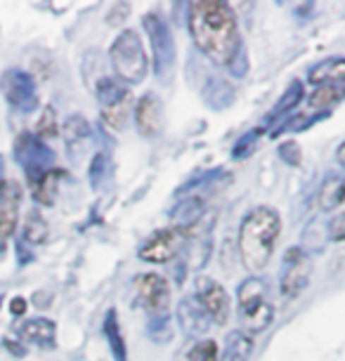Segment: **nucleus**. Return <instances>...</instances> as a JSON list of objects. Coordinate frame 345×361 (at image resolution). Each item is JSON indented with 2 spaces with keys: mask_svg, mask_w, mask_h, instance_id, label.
<instances>
[{
  "mask_svg": "<svg viewBox=\"0 0 345 361\" xmlns=\"http://www.w3.org/2000/svg\"><path fill=\"white\" fill-rule=\"evenodd\" d=\"M55 338H57V324L47 317H36L29 319L19 326V340L36 347H43V350H50L55 347Z\"/></svg>",
  "mask_w": 345,
  "mask_h": 361,
  "instance_id": "17",
  "label": "nucleus"
},
{
  "mask_svg": "<svg viewBox=\"0 0 345 361\" xmlns=\"http://www.w3.org/2000/svg\"><path fill=\"white\" fill-rule=\"evenodd\" d=\"M187 26L192 43L208 62L229 66L241 54L239 22L225 0H199L189 5Z\"/></svg>",
  "mask_w": 345,
  "mask_h": 361,
  "instance_id": "1",
  "label": "nucleus"
},
{
  "mask_svg": "<svg viewBox=\"0 0 345 361\" xmlns=\"http://www.w3.org/2000/svg\"><path fill=\"white\" fill-rule=\"evenodd\" d=\"M107 166H109V159H107L104 154H97L92 159V166H90V182L95 187H99L102 185V180H99V175H104V170Z\"/></svg>",
  "mask_w": 345,
  "mask_h": 361,
  "instance_id": "32",
  "label": "nucleus"
},
{
  "mask_svg": "<svg viewBox=\"0 0 345 361\" xmlns=\"http://www.w3.org/2000/svg\"><path fill=\"white\" fill-rule=\"evenodd\" d=\"M303 97H305V90H303V83L301 80H293V83H291L286 90H284V94L279 97V102H277V104L272 106V111L267 114V118H265V126H260L262 128V133L267 130V126H286L289 121H291V114L296 111V109H298V104L303 102ZM272 128H270V133H272ZM279 128V130H282ZM279 130L274 133V137L277 135H279Z\"/></svg>",
  "mask_w": 345,
  "mask_h": 361,
  "instance_id": "15",
  "label": "nucleus"
},
{
  "mask_svg": "<svg viewBox=\"0 0 345 361\" xmlns=\"http://www.w3.org/2000/svg\"><path fill=\"white\" fill-rule=\"evenodd\" d=\"M308 83L313 85L310 106L320 114H329L331 106L345 99V57H329L315 64L308 73Z\"/></svg>",
  "mask_w": 345,
  "mask_h": 361,
  "instance_id": "4",
  "label": "nucleus"
},
{
  "mask_svg": "<svg viewBox=\"0 0 345 361\" xmlns=\"http://www.w3.org/2000/svg\"><path fill=\"white\" fill-rule=\"evenodd\" d=\"M147 333L154 343H168L171 340V317L168 314H152L147 324Z\"/></svg>",
  "mask_w": 345,
  "mask_h": 361,
  "instance_id": "26",
  "label": "nucleus"
},
{
  "mask_svg": "<svg viewBox=\"0 0 345 361\" xmlns=\"http://www.w3.org/2000/svg\"><path fill=\"white\" fill-rule=\"evenodd\" d=\"M236 307H239L241 329L246 333H262L274 322V305L270 302L267 283L258 276L243 279L236 288Z\"/></svg>",
  "mask_w": 345,
  "mask_h": 361,
  "instance_id": "5",
  "label": "nucleus"
},
{
  "mask_svg": "<svg viewBox=\"0 0 345 361\" xmlns=\"http://www.w3.org/2000/svg\"><path fill=\"white\" fill-rule=\"evenodd\" d=\"M317 203H320V208L324 213L343 206L345 203V175L343 173H331L324 177L320 194H317Z\"/></svg>",
  "mask_w": 345,
  "mask_h": 361,
  "instance_id": "19",
  "label": "nucleus"
},
{
  "mask_svg": "<svg viewBox=\"0 0 345 361\" xmlns=\"http://www.w3.org/2000/svg\"><path fill=\"white\" fill-rule=\"evenodd\" d=\"M327 236H329V241H334V243H343L345 241V210L329 220Z\"/></svg>",
  "mask_w": 345,
  "mask_h": 361,
  "instance_id": "30",
  "label": "nucleus"
},
{
  "mask_svg": "<svg viewBox=\"0 0 345 361\" xmlns=\"http://www.w3.org/2000/svg\"><path fill=\"white\" fill-rule=\"evenodd\" d=\"M5 246H8V238L0 236V253H3V250H5Z\"/></svg>",
  "mask_w": 345,
  "mask_h": 361,
  "instance_id": "36",
  "label": "nucleus"
},
{
  "mask_svg": "<svg viewBox=\"0 0 345 361\" xmlns=\"http://www.w3.org/2000/svg\"><path fill=\"white\" fill-rule=\"evenodd\" d=\"M194 298L196 302L204 307V312L211 319V324L225 326L229 322V314H232V302H229V295L222 286L211 276H196L194 281Z\"/></svg>",
  "mask_w": 345,
  "mask_h": 361,
  "instance_id": "10",
  "label": "nucleus"
},
{
  "mask_svg": "<svg viewBox=\"0 0 345 361\" xmlns=\"http://www.w3.org/2000/svg\"><path fill=\"white\" fill-rule=\"evenodd\" d=\"M10 312H12L15 317H24V314H26V300H24V298H15V300L10 302Z\"/></svg>",
  "mask_w": 345,
  "mask_h": 361,
  "instance_id": "33",
  "label": "nucleus"
},
{
  "mask_svg": "<svg viewBox=\"0 0 345 361\" xmlns=\"http://www.w3.org/2000/svg\"><path fill=\"white\" fill-rule=\"evenodd\" d=\"M109 62L114 76L123 85H138L147 78L150 54L145 52V45H142L138 31L126 29L114 38V43L109 47Z\"/></svg>",
  "mask_w": 345,
  "mask_h": 361,
  "instance_id": "3",
  "label": "nucleus"
},
{
  "mask_svg": "<svg viewBox=\"0 0 345 361\" xmlns=\"http://www.w3.org/2000/svg\"><path fill=\"white\" fill-rule=\"evenodd\" d=\"M64 140H66V147H69V154H73V149H83V145L90 142V123L83 118V116H69V118L64 121Z\"/></svg>",
  "mask_w": 345,
  "mask_h": 361,
  "instance_id": "22",
  "label": "nucleus"
},
{
  "mask_svg": "<svg viewBox=\"0 0 345 361\" xmlns=\"http://www.w3.org/2000/svg\"><path fill=\"white\" fill-rule=\"evenodd\" d=\"M336 161H338V166L345 170V142L336 149Z\"/></svg>",
  "mask_w": 345,
  "mask_h": 361,
  "instance_id": "34",
  "label": "nucleus"
},
{
  "mask_svg": "<svg viewBox=\"0 0 345 361\" xmlns=\"http://www.w3.org/2000/svg\"><path fill=\"white\" fill-rule=\"evenodd\" d=\"M145 33L150 38L152 54H154V73L159 80H168L175 66V38L168 22L157 12H147L142 19Z\"/></svg>",
  "mask_w": 345,
  "mask_h": 361,
  "instance_id": "7",
  "label": "nucleus"
},
{
  "mask_svg": "<svg viewBox=\"0 0 345 361\" xmlns=\"http://www.w3.org/2000/svg\"><path fill=\"white\" fill-rule=\"evenodd\" d=\"M66 173L64 170H50L43 180H38L36 185H33V199L38 203H43V206H52L55 203V196H57V189H59V180H62Z\"/></svg>",
  "mask_w": 345,
  "mask_h": 361,
  "instance_id": "24",
  "label": "nucleus"
},
{
  "mask_svg": "<svg viewBox=\"0 0 345 361\" xmlns=\"http://www.w3.org/2000/svg\"><path fill=\"white\" fill-rule=\"evenodd\" d=\"M135 126L142 137H157L164 130V102L154 92L142 94L135 104Z\"/></svg>",
  "mask_w": 345,
  "mask_h": 361,
  "instance_id": "13",
  "label": "nucleus"
},
{
  "mask_svg": "<svg viewBox=\"0 0 345 361\" xmlns=\"http://www.w3.org/2000/svg\"><path fill=\"white\" fill-rule=\"evenodd\" d=\"M3 173H5V168H3V156H0V187H3Z\"/></svg>",
  "mask_w": 345,
  "mask_h": 361,
  "instance_id": "35",
  "label": "nucleus"
},
{
  "mask_svg": "<svg viewBox=\"0 0 345 361\" xmlns=\"http://www.w3.org/2000/svg\"><path fill=\"white\" fill-rule=\"evenodd\" d=\"M12 152H15V161L22 166L31 187L36 185L38 180H43L50 170H55V161H57L55 152H52L40 137H36L33 133L17 135L15 149H12Z\"/></svg>",
  "mask_w": 345,
  "mask_h": 361,
  "instance_id": "6",
  "label": "nucleus"
},
{
  "mask_svg": "<svg viewBox=\"0 0 345 361\" xmlns=\"http://www.w3.org/2000/svg\"><path fill=\"white\" fill-rule=\"evenodd\" d=\"M282 234V215L270 206H255L243 215L236 234V246L243 267L248 271H262L274 255Z\"/></svg>",
  "mask_w": 345,
  "mask_h": 361,
  "instance_id": "2",
  "label": "nucleus"
},
{
  "mask_svg": "<svg viewBox=\"0 0 345 361\" xmlns=\"http://www.w3.org/2000/svg\"><path fill=\"white\" fill-rule=\"evenodd\" d=\"M260 135H262V128H255V130L243 133L241 137L234 142L232 159H246L248 154H253V149H255V145H258Z\"/></svg>",
  "mask_w": 345,
  "mask_h": 361,
  "instance_id": "27",
  "label": "nucleus"
},
{
  "mask_svg": "<svg viewBox=\"0 0 345 361\" xmlns=\"http://www.w3.org/2000/svg\"><path fill=\"white\" fill-rule=\"evenodd\" d=\"M128 114H131V99L123 102L119 106H111V109H102V121L114 130H123L126 121H128Z\"/></svg>",
  "mask_w": 345,
  "mask_h": 361,
  "instance_id": "28",
  "label": "nucleus"
},
{
  "mask_svg": "<svg viewBox=\"0 0 345 361\" xmlns=\"http://www.w3.org/2000/svg\"><path fill=\"white\" fill-rule=\"evenodd\" d=\"M185 234L175 227H166L154 231L152 236L145 238V243L140 246L138 255L140 260L150 262V264H166L175 260V255L180 253L182 243H185Z\"/></svg>",
  "mask_w": 345,
  "mask_h": 361,
  "instance_id": "11",
  "label": "nucleus"
},
{
  "mask_svg": "<svg viewBox=\"0 0 345 361\" xmlns=\"http://www.w3.org/2000/svg\"><path fill=\"white\" fill-rule=\"evenodd\" d=\"M95 97H97L102 109H111L131 99V92L126 90V85L116 76H102L95 85Z\"/></svg>",
  "mask_w": 345,
  "mask_h": 361,
  "instance_id": "20",
  "label": "nucleus"
},
{
  "mask_svg": "<svg viewBox=\"0 0 345 361\" xmlns=\"http://www.w3.org/2000/svg\"><path fill=\"white\" fill-rule=\"evenodd\" d=\"M0 305H3V295H0Z\"/></svg>",
  "mask_w": 345,
  "mask_h": 361,
  "instance_id": "37",
  "label": "nucleus"
},
{
  "mask_svg": "<svg viewBox=\"0 0 345 361\" xmlns=\"http://www.w3.org/2000/svg\"><path fill=\"white\" fill-rule=\"evenodd\" d=\"M187 361H220L218 343L211 338L196 340V345L187 352Z\"/></svg>",
  "mask_w": 345,
  "mask_h": 361,
  "instance_id": "25",
  "label": "nucleus"
},
{
  "mask_svg": "<svg viewBox=\"0 0 345 361\" xmlns=\"http://www.w3.org/2000/svg\"><path fill=\"white\" fill-rule=\"evenodd\" d=\"M279 156H282V161H284V163H289V166H293V168H298V166H301V161H303L301 147L296 145L293 140H291V142H284V145L279 147Z\"/></svg>",
  "mask_w": 345,
  "mask_h": 361,
  "instance_id": "31",
  "label": "nucleus"
},
{
  "mask_svg": "<svg viewBox=\"0 0 345 361\" xmlns=\"http://www.w3.org/2000/svg\"><path fill=\"white\" fill-rule=\"evenodd\" d=\"M178 326H180V331L189 338L204 336V333L208 331V326H211V319H208L204 307L196 302L194 295L182 298L178 302Z\"/></svg>",
  "mask_w": 345,
  "mask_h": 361,
  "instance_id": "16",
  "label": "nucleus"
},
{
  "mask_svg": "<svg viewBox=\"0 0 345 361\" xmlns=\"http://www.w3.org/2000/svg\"><path fill=\"white\" fill-rule=\"evenodd\" d=\"M22 185L15 180H5L0 187V236L10 238L17 229L19 206H22Z\"/></svg>",
  "mask_w": 345,
  "mask_h": 361,
  "instance_id": "14",
  "label": "nucleus"
},
{
  "mask_svg": "<svg viewBox=\"0 0 345 361\" xmlns=\"http://www.w3.org/2000/svg\"><path fill=\"white\" fill-rule=\"evenodd\" d=\"M0 92L12 109L22 114H31L38 109L36 80L24 69H5L0 76Z\"/></svg>",
  "mask_w": 345,
  "mask_h": 361,
  "instance_id": "9",
  "label": "nucleus"
},
{
  "mask_svg": "<svg viewBox=\"0 0 345 361\" xmlns=\"http://www.w3.org/2000/svg\"><path fill=\"white\" fill-rule=\"evenodd\" d=\"M47 234H50V229H47V222L45 217L38 213V210H31L29 215H26L24 220V227H22V246H40V243L47 241Z\"/></svg>",
  "mask_w": 345,
  "mask_h": 361,
  "instance_id": "23",
  "label": "nucleus"
},
{
  "mask_svg": "<svg viewBox=\"0 0 345 361\" xmlns=\"http://www.w3.org/2000/svg\"><path fill=\"white\" fill-rule=\"evenodd\" d=\"M310 274H313V260L303 248H289L284 253L282 271H279V293L282 298L296 300L308 288Z\"/></svg>",
  "mask_w": 345,
  "mask_h": 361,
  "instance_id": "8",
  "label": "nucleus"
},
{
  "mask_svg": "<svg viewBox=\"0 0 345 361\" xmlns=\"http://www.w3.org/2000/svg\"><path fill=\"white\" fill-rule=\"evenodd\" d=\"M135 295L138 302L152 314H168L171 307V286H168L166 276L157 274V271H147V274L135 276Z\"/></svg>",
  "mask_w": 345,
  "mask_h": 361,
  "instance_id": "12",
  "label": "nucleus"
},
{
  "mask_svg": "<svg viewBox=\"0 0 345 361\" xmlns=\"http://www.w3.org/2000/svg\"><path fill=\"white\" fill-rule=\"evenodd\" d=\"M102 336L109 345V350L114 354V361H128V354H126V340H123V331H121V324H119V317H116V310H109L104 314V322H102Z\"/></svg>",
  "mask_w": 345,
  "mask_h": 361,
  "instance_id": "21",
  "label": "nucleus"
},
{
  "mask_svg": "<svg viewBox=\"0 0 345 361\" xmlns=\"http://www.w3.org/2000/svg\"><path fill=\"white\" fill-rule=\"evenodd\" d=\"M253 350H255V338L243 329H236L225 338L220 361H248Z\"/></svg>",
  "mask_w": 345,
  "mask_h": 361,
  "instance_id": "18",
  "label": "nucleus"
},
{
  "mask_svg": "<svg viewBox=\"0 0 345 361\" xmlns=\"http://www.w3.org/2000/svg\"><path fill=\"white\" fill-rule=\"evenodd\" d=\"M36 137H40L45 142V137H55L57 135V116H55V109L52 106H45L43 114L38 118V126H36Z\"/></svg>",
  "mask_w": 345,
  "mask_h": 361,
  "instance_id": "29",
  "label": "nucleus"
}]
</instances>
